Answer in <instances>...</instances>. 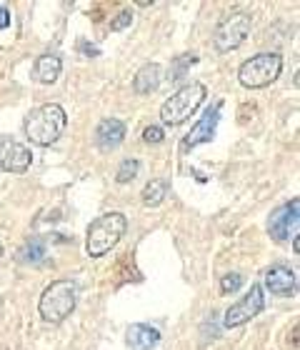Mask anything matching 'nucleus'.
I'll return each instance as SVG.
<instances>
[{"mask_svg": "<svg viewBox=\"0 0 300 350\" xmlns=\"http://www.w3.org/2000/svg\"><path fill=\"white\" fill-rule=\"evenodd\" d=\"M66 123V110L60 108L58 103H48V105H40V108L28 113V118H25V135L36 146H53L63 135Z\"/></svg>", "mask_w": 300, "mask_h": 350, "instance_id": "1", "label": "nucleus"}, {"mask_svg": "<svg viewBox=\"0 0 300 350\" xmlns=\"http://www.w3.org/2000/svg\"><path fill=\"white\" fill-rule=\"evenodd\" d=\"M128 220L123 213H105L96 218L88 228V238H85V253L90 258H103L105 253L115 248L118 241L123 238Z\"/></svg>", "mask_w": 300, "mask_h": 350, "instance_id": "2", "label": "nucleus"}, {"mask_svg": "<svg viewBox=\"0 0 300 350\" xmlns=\"http://www.w3.org/2000/svg\"><path fill=\"white\" fill-rule=\"evenodd\" d=\"M75 303H78V288L73 280H55L43 291L38 308L43 321L63 323L75 310Z\"/></svg>", "mask_w": 300, "mask_h": 350, "instance_id": "3", "label": "nucleus"}, {"mask_svg": "<svg viewBox=\"0 0 300 350\" xmlns=\"http://www.w3.org/2000/svg\"><path fill=\"white\" fill-rule=\"evenodd\" d=\"M205 95H208V90H205L203 83H188V85H183L176 95H170L168 100L163 103V108H161L163 123L165 125L185 123V120L203 105Z\"/></svg>", "mask_w": 300, "mask_h": 350, "instance_id": "4", "label": "nucleus"}, {"mask_svg": "<svg viewBox=\"0 0 300 350\" xmlns=\"http://www.w3.org/2000/svg\"><path fill=\"white\" fill-rule=\"evenodd\" d=\"M280 70H283V58L278 53H258L241 66L238 81L243 88H265L278 81Z\"/></svg>", "mask_w": 300, "mask_h": 350, "instance_id": "5", "label": "nucleus"}, {"mask_svg": "<svg viewBox=\"0 0 300 350\" xmlns=\"http://www.w3.org/2000/svg\"><path fill=\"white\" fill-rule=\"evenodd\" d=\"M248 33H250V15L233 13V15H228L226 21L218 25L213 43H215V48H218L220 53H230L245 43Z\"/></svg>", "mask_w": 300, "mask_h": 350, "instance_id": "6", "label": "nucleus"}, {"mask_svg": "<svg viewBox=\"0 0 300 350\" xmlns=\"http://www.w3.org/2000/svg\"><path fill=\"white\" fill-rule=\"evenodd\" d=\"M265 308L263 298V288L260 285H250V291L243 295L238 303L226 310V328H238V325H245L248 321H253L256 315H260V310Z\"/></svg>", "mask_w": 300, "mask_h": 350, "instance_id": "7", "label": "nucleus"}, {"mask_svg": "<svg viewBox=\"0 0 300 350\" xmlns=\"http://www.w3.org/2000/svg\"><path fill=\"white\" fill-rule=\"evenodd\" d=\"M298 213H300V200H290V203L280 205L278 211L268 218V233L278 243L288 241L290 233L293 238L298 235Z\"/></svg>", "mask_w": 300, "mask_h": 350, "instance_id": "8", "label": "nucleus"}, {"mask_svg": "<svg viewBox=\"0 0 300 350\" xmlns=\"http://www.w3.org/2000/svg\"><path fill=\"white\" fill-rule=\"evenodd\" d=\"M30 161H33L30 148H25L23 143H15V140L0 138V170L25 173L30 168Z\"/></svg>", "mask_w": 300, "mask_h": 350, "instance_id": "9", "label": "nucleus"}, {"mask_svg": "<svg viewBox=\"0 0 300 350\" xmlns=\"http://www.w3.org/2000/svg\"><path fill=\"white\" fill-rule=\"evenodd\" d=\"M218 120H220V103H215L213 108L205 110V116L200 118L198 123L193 125V131L185 135L183 140V148L185 150H191V148L200 146V143H208V140L215 135V128H218Z\"/></svg>", "mask_w": 300, "mask_h": 350, "instance_id": "10", "label": "nucleus"}, {"mask_svg": "<svg viewBox=\"0 0 300 350\" xmlns=\"http://www.w3.org/2000/svg\"><path fill=\"white\" fill-rule=\"evenodd\" d=\"M125 138V123L118 118H105L100 120L96 131V143L100 150H115Z\"/></svg>", "mask_w": 300, "mask_h": 350, "instance_id": "11", "label": "nucleus"}, {"mask_svg": "<svg viewBox=\"0 0 300 350\" xmlns=\"http://www.w3.org/2000/svg\"><path fill=\"white\" fill-rule=\"evenodd\" d=\"M265 288L273 295H290L295 291V273L288 270L286 265H275V268L265 270Z\"/></svg>", "mask_w": 300, "mask_h": 350, "instance_id": "12", "label": "nucleus"}, {"mask_svg": "<svg viewBox=\"0 0 300 350\" xmlns=\"http://www.w3.org/2000/svg\"><path fill=\"white\" fill-rule=\"evenodd\" d=\"M60 70H63V63H60L58 55H51L45 53L36 60V68H33V78L43 85H53V83L60 78Z\"/></svg>", "mask_w": 300, "mask_h": 350, "instance_id": "13", "label": "nucleus"}, {"mask_svg": "<svg viewBox=\"0 0 300 350\" xmlns=\"http://www.w3.org/2000/svg\"><path fill=\"white\" fill-rule=\"evenodd\" d=\"M161 81H163V68L158 66V63H148V66H143L138 73H135L133 88H135V93L148 95V93H153V90H158Z\"/></svg>", "mask_w": 300, "mask_h": 350, "instance_id": "14", "label": "nucleus"}, {"mask_svg": "<svg viewBox=\"0 0 300 350\" xmlns=\"http://www.w3.org/2000/svg\"><path fill=\"white\" fill-rule=\"evenodd\" d=\"M158 340H161V333L150 328V325L135 323V325L128 328V345H131V350H150L158 345Z\"/></svg>", "mask_w": 300, "mask_h": 350, "instance_id": "15", "label": "nucleus"}, {"mask_svg": "<svg viewBox=\"0 0 300 350\" xmlns=\"http://www.w3.org/2000/svg\"><path fill=\"white\" fill-rule=\"evenodd\" d=\"M165 196H168V180H163V178L150 180L146 188H143V193H140L146 208H158V205L165 200Z\"/></svg>", "mask_w": 300, "mask_h": 350, "instance_id": "16", "label": "nucleus"}, {"mask_svg": "<svg viewBox=\"0 0 300 350\" xmlns=\"http://www.w3.org/2000/svg\"><path fill=\"white\" fill-rule=\"evenodd\" d=\"M21 258H23L25 262H40V260L45 258V245H43L40 241H36V238H33V241H30L28 245L23 248Z\"/></svg>", "mask_w": 300, "mask_h": 350, "instance_id": "17", "label": "nucleus"}, {"mask_svg": "<svg viewBox=\"0 0 300 350\" xmlns=\"http://www.w3.org/2000/svg\"><path fill=\"white\" fill-rule=\"evenodd\" d=\"M138 170H140V163L135 161V158H131V161H123L120 163V168H118V173H115V180L118 183H131L135 175H138Z\"/></svg>", "mask_w": 300, "mask_h": 350, "instance_id": "18", "label": "nucleus"}, {"mask_svg": "<svg viewBox=\"0 0 300 350\" xmlns=\"http://www.w3.org/2000/svg\"><path fill=\"white\" fill-rule=\"evenodd\" d=\"M241 285H243L241 273H228V275L220 280V291H223V293H235Z\"/></svg>", "mask_w": 300, "mask_h": 350, "instance_id": "19", "label": "nucleus"}, {"mask_svg": "<svg viewBox=\"0 0 300 350\" xmlns=\"http://www.w3.org/2000/svg\"><path fill=\"white\" fill-rule=\"evenodd\" d=\"M163 138H165V133H163V128H158V125H150V128L143 131V140H146V143H161Z\"/></svg>", "mask_w": 300, "mask_h": 350, "instance_id": "20", "label": "nucleus"}, {"mask_svg": "<svg viewBox=\"0 0 300 350\" xmlns=\"http://www.w3.org/2000/svg\"><path fill=\"white\" fill-rule=\"evenodd\" d=\"M131 21H133V15L128 13V10H123V13L115 15V21H110V30H123V28H128V25H131Z\"/></svg>", "mask_w": 300, "mask_h": 350, "instance_id": "21", "label": "nucleus"}, {"mask_svg": "<svg viewBox=\"0 0 300 350\" xmlns=\"http://www.w3.org/2000/svg\"><path fill=\"white\" fill-rule=\"evenodd\" d=\"M10 25V13H8L5 8H0V30H5Z\"/></svg>", "mask_w": 300, "mask_h": 350, "instance_id": "22", "label": "nucleus"}, {"mask_svg": "<svg viewBox=\"0 0 300 350\" xmlns=\"http://www.w3.org/2000/svg\"><path fill=\"white\" fill-rule=\"evenodd\" d=\"M0 258H3V245H0Z\"/></svg>", "mask_w": 300, "mask_h": 350, "instance_id": "23", "label": "nucleus"}]
</instances>
